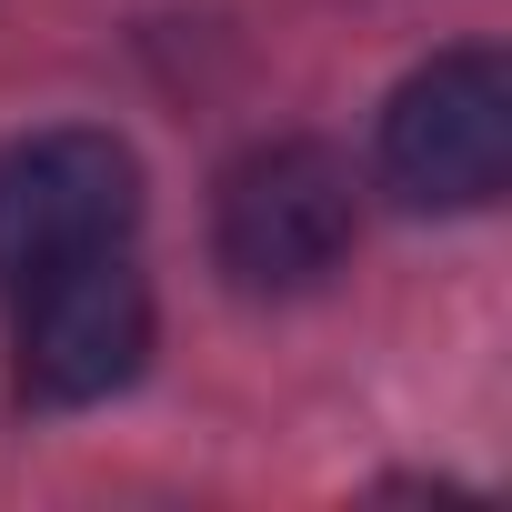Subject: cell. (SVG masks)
<instances>
[{"label":"cell","mask_w":512,"mask_h":512,"mask_svg":"<svg viewBox=\"0 0 512 512\" xmlns=\"http://www.w3.org/2000/svg\"><path fill=\"white\" fill-rule=\"evenodd\" d=\"M141 221V161L111 131H31L0 151V292L131 241Z\"/></svg>","instance_id":"4"},{"label":"cell","mask_w":512,"mask_h":512,"mask_svg":"<svg viewBox=\"0 0 512 512\" xmlns=\"http://www.w3.org/2000/svg\"><path fill=\"white\" fill-rule=\"evenodd\" d=\"M362 231L352 161L332 141H262L221 171L211 201V251L241 292H312L342 272V251Z\"/></svg>","instance_id":"1"},{"label":"cell","mask_w":512,"mask_h":512,"mask_svg":"<svg viewBox=\"0 0 512 512\" xmlns=\"http://www.w3.org/2000/svg\"><path fill=\"white\" fill-rule=\"evenodd\" d=\"M512 171V71L492 51L422 61L382 111V181L412 211H482Z\"/></svg>","instance_id":"3"},{"label":"cell","mask_w":512,"mask_h":512,"mask_svg":"<svg viewBox=\"0 0 512 512\" xmlns=\"http://www.w3.org/2000/svg\"><path fill=\"white\" fill-rule=\"evenodd\" d=\"M11 302H21V312H11L21 402H51V412L111 402V392L141 372V352H151V292H141V272H131V241L11 282Z\"/></svg>","instance_id":"2"}]
</instances>
